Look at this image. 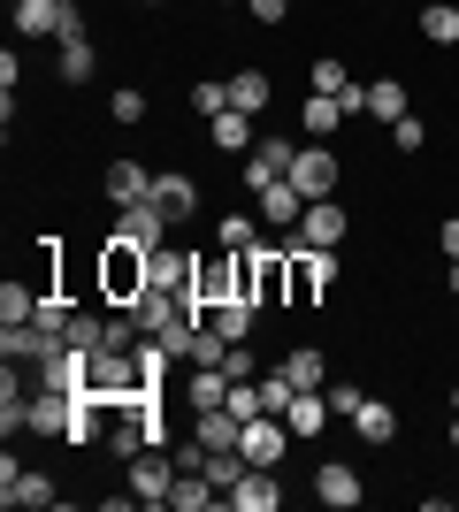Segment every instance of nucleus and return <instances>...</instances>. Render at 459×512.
I'll return each mask as SVG.
<instances>
[{"label": "nucleus", "mask_w": 459, "mask_h": 512, "mask_svg": "<svg viewBox=\"0 0 459 512\" xmlns=\"http://www.w3.org/2000/svg\"><path fill=\"white\" fill-rule=\"evenodd\" d=\"M146 245H123V237H108V253H100V299L108 306H131L138 291H146Z\"/></svg>", "instance_id": "obj_1"}, {"label": "nucleus", "mask_w": 459, "mask_h": 512, "mask_svg": "<svg viewBox=\"0 0 459 512\" xmlns=\"http://www.w3.org/2000/svg\"><path fill=\"white\" fill-rule=\"evenodd\" d=\"M0 505L16 512V505H62V490H54V474H39V467H16V459H0Z\"/></svg>", "instance_id": "obj_2"}, {"label": "nucleus", "mask_w": 459, "mask_h": 512, "mask_svg": "<svg viewBox=\"0 0 459 512\" xmlns=\"http://www.w3.org/2000/svg\"><path fill=\"white\" fill-rule=\"evenodd\" d=\"M238 451H245V467H284V451H291V428H284V413H261V421H245Z\"/></svg>", "instance_id": "obj_3"}, {"label": "nucleus", "mask_w": 459, "mask_h": 512, "mask_svg": "<svg viewBox=\"0 0 459 512\" xmlns=\"http://www.w3.org/2000/svg\"><path fill=\"white\" fill-rule=\"evenodd\" d=\"M176 474H184V467H176V459H169L161 444H153V451H138V459H131V490H138V505H169Z\"/></svg>", "instance_id": "obj_4"}, {"label": "nucleus", "mask_w": 459, "mask_h": 512, "mask_svg": "<svg viewBox=\"0 0 459 512\" xmlns=\"http://www.w3.org/2000/svg\"><path fill=\"white\" fill-rule=\"evenodd\" d=\"M253 199H261V222H268V230H284V237H299V214H306V192H299V184H291V176H268V184H261V192H253Z\"/></svg>", "instance_id": "obj_5"}, {"label": "nucleus", "mask_w": 459, "mask_h": 512, "mask_svg": "<svg viewBox=\"0 0 459 512\" xmlns=\"http://www.w3.org/2000/svg\"><path fill=\"white\" fill-rule=\"evenodd\" d=\"M169 230H176V222L153 207V199H138V207H115V237H123V245H146V253H153V245H169Z\"/></svg>", "instance_id": "obj_6"}, {"label": "nucleus", "mask_w": 459, "mask_h": 512, "mask_svg": "<svg viewBox=\"0 0 459 512\" xmlns=\"http://www.w3.org/2000/svg\"><path fill=\"white\" fill-rule=\"evenodd\" d=\"M222 505H238V512H276L284 505V482H276V467H245L230 490H222Z\"/></svg>", "instance_id": "obj_7"}, {"label": "nucleus", "mask_w": 459, "mask_h": 512, "mask_svg": "<svg viewBox=\"0 0 459 512\" xmlns=\"http://www.w3.org/2000/svg\"><path fill=\"white\" fill-rule=\"evenodd\" d=\"M291 184H299L306 199H329L337 192V153L314 138V146H299V161H291Z\"/></svg>", "instance_id": "obj_8"}, {"label": "nucleus", "mask_w": 459, "mask_h": 512, "mask_svg": "<svg viewBox=\"0 0 459 512\" xmlns=\"http://www.w3.org/2000/svg\"><path fill=\"white\" fill-rule=\"evenodd\" d=\"M314 497H322L329 512H352L360 497H368V482H360L345 459H322V467H314Z\"/></svg>", "instance_id": "obj_9"}, {"label": "nucleus", "mask_w": 459, "mask_h": 512, "mask_svg": "<svg viewBox=\"0 0 459 512\" xmlns=\"http://www.w3.org/2000/svg\"><path fill=\"white\" fill-rule=\"evenodd\" d=\"M345 230H352V214L337 207V199H306V214H299V245H345Z\"/></svg>", "instance_id": "obj_10"}, {"label": "nucleus", "mask_w": 459, "mask_h": 512, "mask_svg": "<svg viewBox=\"0 0 459 512\" xmlns=\"http://www.w3.org/2000/svg\"><path fill=\"white\" fill-rule=\"evenodd\" d=\"M238 436H245V421H238L230 406L192 413V444H199V451H238Z\"/></svg>", "instance_id": "obj_11"}, {"label": "nucleus", "mask_w": 459, "mask_h": 512, "mask_svg": "<svg viewBox=\"0 0 459 512\" xmlns=\"http://www.w3.org/2000/svg\"><path fill=\"white\" fill-rule=\"evenodd\" d=\"M192 276H199V260H192V253L153 245V260H146V283H153V291H192Z\"/></svg>", "instance_id": "obj_12"}, {"label": "nucleus", "mask_w": 459, "mask_h": 512, "mask_svg": "<svg viewBox=\"0 0 459 512\" xmlns=\"http://www.w3.org/2000/svg\"><path fill=\"white\" fill-rule=\"evenodd\" d=\"M253 123H261V115H238V107H222V115H207V138H215L222 153H253V146H261V130H253Z\"/></svg>", "instance_id": "obj_13"}, {"label": "nucleus", "mask_w": 459, "mask_h": 512, "mask_svg": "<svg viewBox=\"0 0 459 512\" xmlns=\"http://www.w3.org/2000/svg\"><path fill=\"white\" fill-rule=\"evenodd\" d=\"M153 207H161V214H169V222H192V214H199V184H192V176H153Z\"/></svg>", "instance_id": "obj_14"}, {"label": "nucleus", "mask_w": 459, "mask_h": 512, "mask_svg": "<svg viewBox=\"0 0 459 512\" xmlns=\"http://www.w3.org/2000/svg\"><path fill=\"white\" fill-rule=\"evenodd\" d=\"M100 192H108L115 207H138V199H153V176L138 169V161H108V176H100Z\"/></svg>", "instance_id": "obj_15"}, {"label": "nucleus", "mask_w": 459, "mask_h": 512, "mask_svg": "<svg viewBox=\"0 0 459 512\" xmlns=\"http://www.w3.org/2000/svg\"><path fill=\"white\" fill-rule=\"evenodd\" d=\"M329 421H337V413H329V390H299V398H291V413H284L291 436H322Z\"/></svg>", "instance_id": "obj_16"}, {"label": "nucleus", "mask_w": 459, "mask_h": 512, "mask_svg": "<svg viewBox=\"0 0 459 512\" xmlns=\"http://www.w3.org/2000/svg\"><path fill=\"white\" fill-rule=\"evenodd\" d=\"M253 321H261V299H222L215 314H207V329L230 337V344H245V337H253Z\"/></svg>", "instance_id": "obj_17"}, {"label": "nucleus", "mask_w": 459, "mask_h": 512, "mask_svg": "<svg viewBox=\"0 0 459 512\" xmlns=\"http://www.w3.org/2000/svg\"><path fill=\"white\" fill-rule=\"evenodd\" d=\"M39 299H46V283H0V329H23V321L39 314Z\"/></svg>", "instance_id": "obj_18"}, {"label": "nucleus", "mask_w": 459, "mask_h": 512, "mask_svg": "<svg viewBox=\"0 0 459 512\" xmlns=\"http://www.w3.org/2000/svg\"><path fill=\"white\" fill-rule=\"evenodd\" d=\"M253 169H268V176H291V161H299V138H284V130H261V146L245 153Z\"/></svg>", "instance_id": "obj_19"}, {"label": "nucleus", "mask_w": 459, "mask_h": 512, "mask_svg": "<svg viewBox=\"0 0 459 512\" xmlns=\"http://www.w3.org/2000/svg\"><path fill=\"white\" fill-rule=\"evenodd\" d=\"M222 398H230V375H222V367H192V375H184V406L192 413L222 406Z\"/></svg>", "instance_id": "obj_20"}, {"label": "nucleus", "mask_w": 459, "mask_h": 512, "mask_svg": "<svg viewBox=\"0 0 459 512\" xmlns=\"http://www.w3.org/2000/svg\"><path fill=\"white\" fill-rule=\"evenodd\" d=\"M352 436H360V444H375V451H383V444H391V436H398V413L383 406V398H368V406L352 413Z\"/></svg>", "instance_id": "obj_21"}, {"label": "nucleus", "mask_w": 459, "mask_h": 512, "mask_svg": "<svg viewBox=\"0 0 459 512\" xmlns=\"http://www.w3.org/2000/svg\"><path fill=\"white\" fill-rule=\"evenodd\" d=\"M337 123H345V100H329V92H306V107H299V130H306V138H329Z\"/></svg>", "instance_id": "obj_22"}, {"label": "nucleus", "mask_w": 459, "mask_h": 512, "mask_svg": "<svg viewBox=\"0 0 459 512\" xmlns=\"http://www.w3.org/2000/svg\"><path fill=\"white\" fill-rule=\"evenodd\" d=\"M368 115H375V123H398V115H414V107H406V85H398V77H375V85H368Z\"/></svg>", "instance_id": "obj_23"}, {"label": "nucleus", "mask_w": 459, "mask_h": 512, "mask_svg": "<svg viewBox=\"0 0 459 512\" xmlns=\"http://www.w3.org/2000/svg\"><path fill=\"white\" fill-rule=\"evenodd\" d=\"M421 39L429 46H459V8L452 0H429V8H421Z\"/></svg>", "instance_id": "obj_24"}, {"label": "nucleus", "mask_w": 459, "mask_h": 512, "mask_svg": "<svg viewBox=\"0 0 459 512\" xmlns=\"http://www.w3.org/2000/svg\"><path fill=\"white\" fill-rule=\"evenodd\" d=\"M92 69H100V54H92L85 31H77V39H62V85H92Z\"/></svg>", "instance_id": "obj_25"}, {"label": "nucleus", "mask_w": 459, "mask_h": 512, "mask_svg": "<svg viewBox=\"0 0 459 512\" xmlns=\"http://www.w3.org/2000/svg\"><path fill=\"white\" fill-rule=\"evenodd\" d=\"M230 107H238V115H268V77L261 69H238V77H230Z\"/></svg>", "instance_id": "obj_26"}, {"label": "nucleus", "mask_w": 459, "mask_h": 512, "mask_svg": "<svg viewBox=\"0 0 459 512\" xmlns=\"http://www.w3.org/2000/svg\"><path fill=\"white\" fill-rule=\"evenodd\" d=\"M215 237H222V253H261V222L253 214H222Z\"/></svg>", "instance_id": "obj_27"}, {"label": "nucleus", "mask_w": 459, "mask_h": 512, "mask_svg": "<svg viewBox=\"0 0 459 512\" xmlns=\"http://www.w3.org/2000/svg\"><path fill=\"white\" fill-rule=\"evenodd\" d=\"M284 375L299 390H322V352H314V344H299V352H284Z\"/></svg>", "instance_id": "obj_28"}, {"label": "nucleus", "mask_w": 459, "mask_h": 512, "mask_svg": "<svg viewBox=\"0 0 459 512\" xmlns=\"http://www.w3.org/2000/svg\"><path fill=\"white\" fill-rule=\"evenodd\" d=\"M199 474H207L215 490H230V482L245 474V451H207V459H199Z\"/></svg>", "instance_id": "obj_29"}, {"label": "nucleus", "mask_w": 459, "mask_h": 512, "mask_svg": "<svg viewBox=\"0 0 459 512\" xmlns=\"http://www.w3.org/2000/svg\"><path fill=\"white\" fill-rule=\"evenodd\" d=\"M291 398H299V383H291L284 367H276V375H261V406H268V413H291Z\"/></svg>", "instance_id": "obj_30"}, {"label": "nucleus", "mask_w": 459, "mask_h": 512, "mask_svg": "<svg viewBox=\"0 0 459 512\" xmlns=\"http://www.w3.org/2000/svg\"><path fill=\"white\" fill-rule=\"evenodd\" d=\"M192 107H199V115H222V107H230V77H199V85H192Z\"/></svg>", "instance_id": "obj_31"}, {"label": "nucleus", "mask_w": 459, "mask_h": 512, "mask_svg": "<svg viewBox=\"0 0 459 512\" xmlns=\"http://www.w3.org/2000/svg\"><path fill=\"white\" fill-rule=\"evenodd\" d=\"M306 69H314V92H329V100H345V92H352L345 62H306Z\"/></svg>", "instance_id": "obj_32"}, {"label": "nucleus", "mask_w": 459, "mask_h": 512, "mask_svg": "<svg viewBox=\"0 0 459 512\" xmlns=\"http://www.w3.org/2000/svg\"><path fill=\"white\" fill-rule=\"evenodd\" d=\"M391 146L398 153H421V146H429V123H421V115H398V123H391Z\"/></svg>", "instance_id": "obj_33"}, {"label": "nucleus", "mask_w": 459, "mask_h": 512, "mask_svg": "<svg viewBox=\"0 0 459 512\" xmlns=\"http://www.w3.org/2000/svg\"><path fill=\"white\" fill-rule=\"evenodd\" d=\"M360 406H368V390H360V383H329V413H337V421H352Z\"/></svg>", "instance_id": "obj_34"}, {"label": "nucleus", "mask_w": 459, "mask_h": 512, "mask_svg": "<svg viewBox=\"0 0 459 512\" xmlns=\"http://www.w3.org/2000/svg\"><path fill=\"white\" fill-rule=\"evenodd\" d=\"M108 115H115V123H146V92H138V85H123V92L108 100Z\"/></svg>", "instance_id": "obj_35"}, {"label": "nucleus", "mask_w": 459, "mask_h": 512, "mask_svg": "<svg viewBox=\"0 0 459 512\" xmlns=\"http://www.w3.org/2000/svg\"><path fill=\"white\" fill-rule=\"evenodd\" d=\"M245 8H253L261 23H284V16H291V0H245Z\"/></svg>", "instance_id": "obj_36"}, {"label": "nucleus", "mask_w": 459, "mask_h": 512, "mask_svg": "<svg viewBox=\"0 0 459 512\" xmlns=\"http://www.w3.org/2000/svg\"><path fill=\"white\" fill-rule=\"evenodd\" d=\"M437 245H444V260H459V214L444 222V237H437Z\"/></svg>", "instance_id": "obj_37"}, {"label": "nucleus", "mask_w": 459, "mask_h": 512, "mask_svg": "<svg viewBox=\"0 0 459 512\" xmlns=\"http://www.w3.org/2000/svg\"><path fill=\"white\" fill-rule=\"evenodd\" d=\"M444 283H452V299H459V260H452V276H444Z\"/></svg>", "instance_id": "obj_38"}, {"label": "nucleus", "mask_w": 459, "mask_h": 512, "mask_svg": "<svg viewBox=\"0 0 459 512\" xmlns=\"http://www.w3.org/2000/svg\"><path fill=\"white\" fill-rule=\"evenodd\" d=\"M452 451H459V406H452Z\"/></svg>", "instance_id": "obj_39"}]
</instances>
